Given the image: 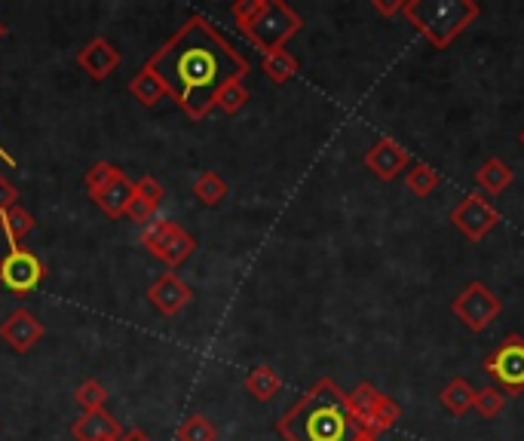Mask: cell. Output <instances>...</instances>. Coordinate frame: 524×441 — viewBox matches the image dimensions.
Returning a JSON list of instances; mask_svg holds the SVG:
<instances>
[{
	"label": "cell",
	"instance_id": "obj_3",
	"mask_svg": "<svg viewBox=\"0 0 524 441\" xmlns=\"http://www.w3.org/2000/svg\"><path fill=\"white\" fill-rule=\"evenodd\" d=\"M230 16L240 34L255 49H261V56L282 49L304 28V19L282 0H236L230 7Z\"/></svg>",
	"mask_w": 524,
	"mask_h": 441
},
{
	"label": "cell",
	"instance_id": "obj_4",
	"mask_svg": "<svg viewBox=\"0 0 524 441\" xmlns=\"http://www.w3.org/2000/svg\"><path fill=\"white\" fill-rule=\"evenodd\" d=\"M402 16L433 49H448L482 16V7L475 0H405Z\"/></svg>",
	"mask_w": 524,
	"mask_h": 441
},
{
	"label": "cell",
	"instance_id": "obj_5",
	"mask_svg": "<svg viewBox=\"0 0 524 441\" xmlns=\"http://www.w3.org/2000/svg\"><path fill=\"white\" fill-rule=\"evenodd\" d=\"M138 239L169 270L181 267L190 255L197 252V239L190 236L181 224L169 221V218H154L148 227H141V236Z\"/></svg>",
	"mask_w": 524,
	"mask_h": 441
},
{
	"label": "cell",
	"instance_id": "obj_11",
	"mask_svg": "<svg viewBox=\"0 0 524 441\" xmlns=\"http://www.w3.org/2000/svg\"><path fill=\"white\" fill-rule=\"evenodd\" d=\"M148 301H151L163 316H178L190 301H194V291H190V285H187L175 270H166V273L148 288Z\"/></svg>",
	"mask_w": 524,
	"mask_h": 441
},
{
	"label": "cell",
	"instance_id": "obj_15",
	"mask_svg": "<svg viewBox=\"0 0 524 441\" xmlns=\"http://www.w3.org/2000/svg\"><path fill=\"white\" fill-rule=\"evenodd\" d=\"M129 92H132V98L141 105V108H157L163 98H169V92H166V86H163V80L154 74V68H138L135 71V77L129 80Z\"/></svg>",
	"mask_w": 524,
	"mask_h": 441
},
{
	"label": "cell",
	"instance_id": "obj_25",
	"mask_svg": "<svg viewBox=\"0 0 524 441\" xmlns=\"http://www.w3.org/2000/svg\"><path fill=\"white\" fill-rule=\"evenodd\" d=\"M399 417H402V408L390 399V396H384L377 402V408H374V414L368 417V423L362 426V432H368V435H384V432H390L396 423H399Z\"/></svg>",
	"mask_w": 524,
	"mask_h": 441
},
{
	"label": "cell",
	"instance_id": "obj_16",
	"mask_svg": "<svg viewBox=\"0 0 524 441\" xmlns=\"http://www.w3.org/2000/svg\"><path fill=\"white\" fill-rule=\"evenodd\" d=\"M129 200H132V181L126 178V172L117 181H111L99 196H92V203L99 206L108 218H126Z\"/></svg>",
	"mask_w": 524,
	"mask_h": 441
},
{
	"label": "cell",
	"instance_id": "obj_13",
	"mask_svg": "<svg viewBox=\"0 0 524 441\" xmlns=\"http://www.w3.org/2000/svg\"><path fill=\"white\" fill-rule=\"evenodd\" d=\"M0 337H4V343H10V350L28 353V350H34L37 343H40L43 325L37 322L34 313H28V310H13V313L4 319V325H0Z\"/></svg>",
	"mask_w": 524,
	"mask_h": 441
},
{
	"label": "cell",
	"instance_id": "obj_23",
	"mask_svg": "<svg viewBox=\"0 0 524 441\" xmlns=\"http://www.w3.org/2000/svg\"><path fill=\"white\" fill-rule=\"evenodd\" d=\"M194 196H197L200 206L218 209L224 203V196H227V181L218 172H200L197 181H194Z\"/></svg>",
	"mask_w": 524,
	"mask_h": 441
},
{
	"label": "cell",
	"instance_id": "obj_18",
	"mask_svg": "<svg viewBox=\"0 0 524 441\" xmlns=\"http://www.w3.org/2000/svg\"><path fill=\"white\" fill-rule=\"evenodd\" d=\"M439 402H442V408H445L451 417H463V414H469L472 405H475V389L469 386V380L454 377V380H448V383L442 386Z\"/></svg>",
	"mask_w": 524,
	"mask_h": 441
},
{
	"label": "cell",
	"instance_id": "obj_33",
	"mask_svg": "<svg viewBox=\"0 0 524 441\" xmlns=\"http://www.w3.org/2000/svg\"><path fill=\"white\" fill-rule=\"evenodd\" d=\"M120 441H151L145 432H123V438Z\"/></svg>",
	"mask_w": 524,
	"mask_h": 441
},
{
	"label": "cell",
	"instance_id": "obj_36",
	"mask_svg": "<svg viewBox=\"0 0 524 441\" xmlns=\"http://www.w3.org/2000/svg\"><path fill=\"white\" fill-rule=\"evenodd\" d=\"M518 141H521V144H524V129H521V132H518Z\"/></svg>",
	"mask_w": 524,
	"mask_h": 441
},
{
	"label": "cell",
	"instance_id": "obj_34",
	"mask_svg": "<svg viewBox=\"0 0 524 441\" xmlns=\"http://www.w3.org/2000/svg\"><path fill=\"white\" fill-rule=\"evenodd\" d=\"M353 441H377V438H374V435H368V432H359V435H356Z\"/></svg>",
	"mask_w": 524,
	"mask_h": 441
},
{
	"label": "cell",
	"instance_id": "obj_12",
	"mask_svg": "<svg viewBox=\"0 0 524 441\" xmlns=\"http://www.w3.org/2000/svg\"><path fill=\"white\" fill-rule=\"evenodd\" d=\"M77 65H80L95 83H102V80H108V77L120 68V49H117L108 37H95V40H89V43L80 49Z\"/></svg>",
	"mask_w": 524,
	"mask_h": 441
},
{
	"label": "cell",
	"instance_id": "obj_21",
	"mask_svg": "<svg viewBox=\"0 0 524 441\" xmlns=\"http://www.w3.org/2000/svg\"><path fill=\"white\" fill-rule=\"evenodd\" d=\"M279 389H282V380H279V374L270 365H255L246 374V392L255 402H270Z\"/></svg>",
	"mask_w": 524,
	"mask_h": 441
},
{
	"label": "cell",
	"instance_id": "obj_17",
	"mask_svg": "<svg viewBox=\"0 0 524 441\" xmlns=\"http://www.w3.org/2000/svg\"><path fill=\"white\" fill-rule=\"evenodd\" d=\"M512 178H515L512 166H509L506 160H500V157H488V160L482 163V169L475 172V184H479V187H482L485 193H491V196L506 193L509 184H512Z\"/></svg>",
	"mask_w": 524,
	"mask_h": 441
},
{
	"label": "cell",
	"instance_id": "obj_8",
	"mask_svg": "<svg viewBox=\"0 0 524 441\" xmlns=\"http://www.w3.org/2000/svg\"><path fill=\"white\" fill-rule=\"evenodd\" d=\"M43 276H46L43 261L34 252H28L25 245L10 249L0 258V282H4L7 291H13L16 298H28V294L43 282Z\"/></svg>",
	"mask_w": 524,
	"mask_h": 441
},
{
	"label": "cell",
	"instance_id": "obj_22",
	"mask_svg": "<svg viewBox=\"0 0 524 441\" xmlns=\"http://www.w3.org/2000/svg\"><path fill=\"white\" fill-rule=\"evenodd\" d=\"M347 399H350V411H353V417H356V423H359V429L368 423V417L374 414V408H377V402L384 399V392H380L374 383H359L353 392H347Z\"/></svg>",
	"mask_w": 524,
	"mask_h": 441
},
{
	"label": "cell",
	"instance_id": "obj_7",
	"mask_svg": "<svg viewBox=\"0 0 524 441\" xmlns=\"http://www.w3.org/2000/svg\"><path fill=\"white\" fill-rule=\"evenodd\" d=\"M482 371L491 377V386H497L506 396H521L524 392V337L521 334H506L500 347H494Z\"/></svg>",
	"mask_w": 524,
	"mask_h": 441
},
{
	"label": "cell",
	"instance_id": "obj_29",
	"mask_svg": "<svg viewBox=\"0 0 524 441\" xmlns=\"http://www.w3.org/2000/svg\"><path fill=\"white\" fill-rule=\"evenodd\" d=\"M74 399L83 411H105L108 405V389L99 380H83L74 392Z\"/></svg>",
	"mask_w": 524,
	"mask_h": 441
},
{
	"label": "cell",
	"instance_id": "obj_1",
	"mask_svg": "<svg viewBox=\"0 0 524 441\" xmlns=\"http://www.w3.org/2000/svg\"><path fill=\"white\" fill-rule=\"evenodd\" d=\"M172 102L190 117L206 120L230 80H246L249 59L206 16H190L148 59Z\"/></svg>",
	"mask_w": 524,
	"mask_h": 441
},
{
	"label": "cell",
	"instance_id": "obj_32",
	"mask_svg": "<svg viewBox=\"0 0 524 441\" xmlns=\"http://www.w3.org/2000/svg\"><path fill=\"white\" fill-rule=\"evenodd\" d=\"M371 10L384 19H393V16H402L405 0H371Z\"/></svg>",
	"mask_w": 524,
	"mask_h": 441
},
{
	"label": "cell",
	"instance_id": "obj_14",
	"mask_svg": "<svg viewBox=\"0 0 524 441\" xmlns=\"http://www.w3.org/2000/svg\"><path fill=\"white\" fill-rule=\"evenodd\" d=\"M71 435L77 441H120L123 429L108 411H83V417L74 420Z\"/></svg>",
	"mask_w": 524,
	"mask_h": 441
},
{
	"label": "cell",
	"instance_id": "obj_26",
	"mask_svg": "<svg viewBox=\"0 0 524 441\" xmlns=\"http://www.w3.org/2000/svg\"><path fill=\"white\" fill-rule=\"evenodd\" d=\"M246 102H249V86H246V80H230L227 86H221V92H218V98H215V108L233 117V114H240V111L246 108Z\"/></svg>",
	"mask_w": 524,
	"mask_h": 441
},
{
	"label": "cell",
	"instance_id": "obj_2",
	"mask_svg": "<svg viewBox=\"0 0 524 441\" xmlns=\"http://www.w3.org/2000/svg\"><path fill=\"white\" fill-rule=\"evenodd\" d=\"M285 441H353L362 429L338 380L322 377L276 420Z\"/></svg>",
	"mask_w": 524,
	"mask_h": 441
},
{
	"label": "cell",
	"instance_id": "obj_31",
	"mask_svg": "<svg viewBox=\"0 0 524 441\" xmlns=\"http://www.w3.org/2000/svg\"><path fill=\"white\" fill-rule=\"evenodd\" d=\"M13 206H19V187L7 175H0V212H7Z\"/></svg>",
	"mask_w": 524,
	"mask_h": 441
},
{
	"label": "cell",
	"instance_id": "obj_24",
	"mask_svg": "<svg viewBox=\"0 0 524 441\" xmlns=\"http://www.w3.org/2000/svg\"><path fill=\"white\" fill-rule=\"evenodd\" d=\"M405 187L414 196H433L442 187V175L426 163H411L408 172H405Z\"/></svg>",
	"mask_w": 524,
	"mask_h": 441
},
{
	"label": "cell",
	"instance_id": "obj_6",
	"mask_svg": "<svg viewBox=\"0 0 524 441\" xmlns=\"http://www.w3.org/2000/svg\"><path fill=\"white\" fill-rule=\"evenodd\" d=\"M451 313L460 319L463 328H469L472 334H482L500 319L503 301L491 285H485L482 279H475L451 301Z\"/></svg>",
	"mask_w": 524,
	"mask_h": 441
},
{
	"label": "cell",
	"instance_id": "obj_30",
	"mask_svg": "<svg viewBox=\"0 0 524 441\" xmlns=\"http://www.w3.org/2000/svg\"><path fill=\"white\" fill-rule=\"evenodd\" d=\"M120 175H123V169L114 166V163H95V166H89V172H86V193H89V200H92V196H99Z\"/></svg>",
	"mask_w": 524,
	"mask_h": 441
},
{
	"label": "cell",
	"instance_id": "obj_35",
	"mask_svg": "<svg viewBox=\"0 0 524 441\" xmlns=\"http://www.w3.org/2000/svg\"><path fill=\"white\" fill-rule=\"evenodd\" d=\"M4 37H7V22L0 19V40H4Z\"/></svg>",
	"mask_w": 524,
	"mask_h": 441
},
{
	"label": "cell",
	"instance_id": "obj_19",
	"mask_svg": "<svg viewBox=\"0 0 524 441\" xmlns=\"http://www.w3.org/2000/svg\"><path fill=\"white\" fill-rule=\"evenodd\" d=\"M34 215L19 203V206H13V209H7V212H0V230H4V236H7V242H10V249H19L22 245V239L34 230Z\"/></svg>",
	"mask_w": 524,
	"mask_h": 441
},
{
	"label": "cell",
	"instance_id": "obj_20",
	"mask_svg": "<svg viewBox=\"0 0 524 441\" xmlns=\"http://www.w3.org/2000/svg\"><path fill=\"white\" fill-rule=\"evenodd\" d=\"M298 59L289 53V49H273V53H264L261 56V71L276 83V86H282V83H289L295 74H298Z\"/></svg>",
	"mask_w": 524,
	"mask_h": 441
},
{
	"label": "cell",
	"instance_id": "obj_28",
	"mask_svg": "<svg viewBox=\"0 0 524 441\" xmlns=\"http://www.w3.org/2000/svg\"><path fill=\"white\" fill-rule=\"evenodd\" d=\"M475 411H479V417L485 420H494L503 414L506 408V392H500L497 386H482V389H475Z\"/></svg>",
	"mask_w": 524,
	"mask_h": 441
},
{
	"label": "cell",
	"instance_id": "obj_10",
	"mask_svg": "<svg viewBox=\"0 0 524 441\" xmlns=\"http://www.w3.org/2000/svg\"><path fill=\"white\" fill-rule=\"evenodd\" d=\"M365 169L377 178V181H396L402 172H408L411 166V154L405 151V147L390 138V135H380L368 151L362 157Z\"/></svg>",
	"mask_w": 524,
	"mask_h": 441
},
{
	"label": "cell",
	"instance_id": "obj_9",
	"mask_svg": "<svg viewBox=\"0 0 524 441\" xmlns=\"http://www.w3.org/2000/svg\"><path fill=\"white\" fill-rule=\"evenodd\" d=\"M469 242H482L497 224H500V212L488 203V196L482 193H469L463 200L451 209L448 218Z\"/></svg>",
	"mask_w": 524,
	"mask_h": 441
},
{
	"label": "cell",
	"instance_id": "obj_27",
	"mask_svg": "<svg viewBox=\"0 0 524 441\" xmlns=\"http://www.w3.org/2000/svg\"><path fill=\"white\" fill-rule=\"evenodd\" d=\"M178 441H218V429L209 417L203 414H190L181 426H178Z\"/></svg>",
	"mask_w": 524,
	"mask_h": 441
}]
</instances>
